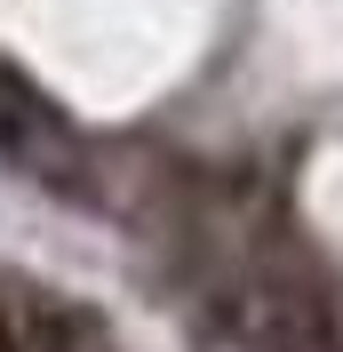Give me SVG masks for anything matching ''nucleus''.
Here are the masks:
<instances>
[{
  "label": "nucleus",
  "instance_id": "nucleus-2",
  "mask_svg": "<svg viewBox=\"0 0 343 352\" xmlns=\"http://www.w3.org/2000/svg\"><path fill=\"white\" fill-rule=\"evenodd\" d=\"M0 352H24V320H16V288L0 280Z\"/></svg>",
  "mask_w": 343,
  "mask_h": 352
},
{
  "label": "nucleus",
  "instance_id": "nucleus-1",
  "mask_svg": "<svg viewBox=\"0 0 343 352\" xmlns=\"http://www.w3.org/2000/svg\"><path fill=\"white\" fill-rule=\"evenodd\" d=\"M16 320H24V352H96L104 344V329L80 305L40 296V288H16Z\"/></svg>",
  "mask_w": 343,
  "mask_h": 352
}]
</instances>
